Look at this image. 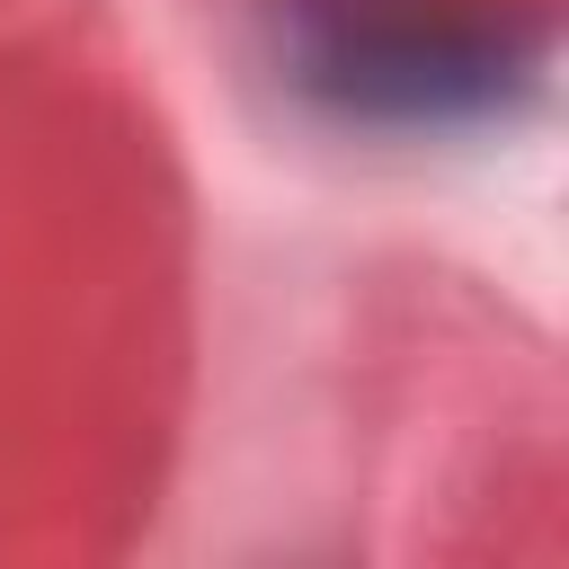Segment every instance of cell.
Listing matches in <instances>:
<instances>
[{"label":"cell","instance_id":"cell-1","mask_svg":"<svg viewBox=\"0 0 569 569\" xmlns=\"http://www.w3.org/2000/svg\"><path fill=\"white\" fill-rule=\"evenodd\" d=\"M267 44L293 98L365 133L471 124L533 71V27L489 0H267Z\"/></svg>","mask_w":569,"mask_h":569}]
</instances>
